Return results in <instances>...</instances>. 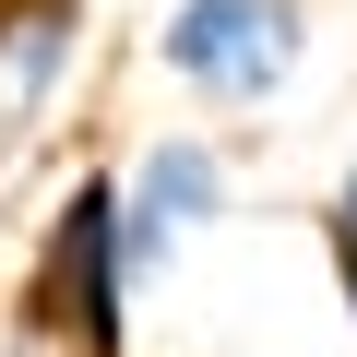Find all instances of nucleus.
Returning <instances> with one entry per match:
<instances>
[{
  "label": "nucleus",
  "mask_w": 357,
  "mask_h": 357,
  "mask_svg": "<svg viewBox=\"0 0 357 357\" xmlns=\"http://www.w3.org/2000/svg\"><path fill=\"white\" fill-rule=\"evenodd\" d=\"M321 262H333V298H345V321H357V167L321 191Z\"/></svg>",
  "instance_id": "nucleus-5"
},
{
  "label": "nucleus",
  "mask_w": 357,
  "mask_h": 357,
  "mask_svg": "<svg viewBox=\"0 0 357 357\" xmlns=\"http://www.w3.org/2000/svg\"><path fill=\"white\" fill-rule=\"evenodd\" d=\"M298 60H310L298 0H167V24H155V72L203 107H274Z\"/></svg>",
  "instance_id": "nucleus-2"
},
{
  "label": "nucleus",
  "mask_w": 357,
  "mask_h": 357,
  "mask_svg": "<svg viewBox=\"0 0 357 357\" xmlns=\"http://www.w3.org/2000/svg\"><path fill=\"white\" fill-rule=\"evenodd\" d=\"M238 215V167L215 131H155L131 167H119V262H131V298L167 286L191 262V238H215Z\"/></svg>",
  "instance_id": "nucleus-3"
},
{
  "label": "nucleus",
  "mask_w": 357,
  "mask_h": 357,
  "mask_svg": "<svg viewBox=\"0 0 357 357\" xmlns=\"http://www.w3.org/2000/svg\"><path fill=\"white\" fill-rule=\"evenodd\" d=\"M72 72H84V0H0V203L36 178Z\"/></svg>",
  "instance_id": "nucleus-4"
},
{
  "label": "nucleus",
  "mask_w": 357,
  "mask_h": 357,
  "mask_svg": "<svg viewBox=\"0 0 357 357\" xmlns=\"http://www.w3.org/2000/svg\"><path fill=\"white\" fill-rule=\"evenodd\" d=\"M13 333H36L48 357H131V262H119V178H72L60 215L36 227Z\"/></svg>",
  "instance_id": "nucleus-1"
}]
</instances>
